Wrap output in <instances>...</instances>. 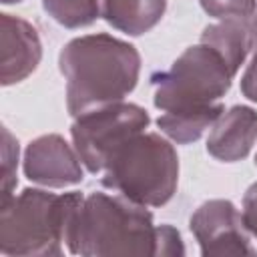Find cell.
Masks as SVG:
<instances>
[{
    "label": "cell",
    "instance_id": "cell-4",
    "mask_svg": "<svg viewBox=\"0 0 257 257\" xmlns=\"http://www.w3.org/2000/svg\"><path fill=\"white\" fill-rule=\"evenodd\" d=\"M179 183L175 147L157 133H139L126 141L104 167L102 185L145 205L161 207L171 201Z\"/></svg>",
    "mask_w": 257,
    "mask_h": 257
},
{
    "label": "cell",
    "instance_id": "cell-15",
    "mask_svg": "<svg viewBox=\"0 0 257 257\" xmlns=\"http://www.w3.org/2000/svg\"><path fill=\"white\" fill-rule=\"evenodd\" d=\"M16 167H18V141L10 135V131L2 128V201L12 197V189L16 187Z\"/></svg>",
    "mask_w": 257,
    "mask_h": 257
},
{
    "label": "cell",
    "instance_id": "cell-12",
    "mask_svg": "<svg viewBox=\"0 0 257 257\" xmlns=\"http://www.w3.org/2000/svg\"><path fill=\"white\" fill-rule=\"evenodd\" d=\"M201 42L215 48L237 74L253 48V32L245 18H225L217 24H209L201 34Z\"/></svg>",
    "mask_w": 257,
    "mask_h": 257
},
{
    "label": "cell",
    "instance_id": "cell-14",
    "mask_svg": "<svg viewBox=\"0 0 257 257\" xmlns=\"http://www.w3.org/2000/svg\"><path fill=\"white\" fill-rule=\"evenodd\" d=\"M44 12L64 28L90 26L98 18V0H42Z\"/></svg>",
    "mask_w": 257,
    "mask_h": 257
},
{
    "label": "cell",
    "instance_id": "cell-11",
    "mask_svg": "<svg viewBox=\"0 0 257 257\" xmlns=\"http://www.w3.org/2000/svg\"><path fill=\"white\" fill-rule=\"evenodd\" d=\"M167 10V0H102V18L128 36L155 28Z\"/></svg>",
    "mask_w": 257,
    "mask_h": 257
},
{
    "label": "cell",
    "instance_id": "cell-16",
    "mask_svg": "<svg viewBox=\"0 0 257 257\" xmlns=\"http://www.w3.org/2000/svg\"><path fill=\"white\" fill-rule=\"evenodd\" d=\"M203 10L213 18H247L253 16L257 0H199Z\"/></svg>",
    "mask_w": 257,
    "mask_h": 257
},
{
    "label": "cell",
    "instance_id": "cell-18",
    "mask_svg": "<svg viewBox=\"0 0 257 257\" xmlns=\"http://www.w3.org/2000/svg\"><path fill=\"white\" fill-rule=\"evenodd\" d=\"M245 229L257 239V181L245 191L243 195V209H241Z\"/></svg>",
    "mask_w": 257,
    "mask_h": 257
},
{
    "label": "cell",
    "instance_id": "cell-1",
    "mask_svg": "<svg viewBox=\"0 0 257 257\" xmlns=\"http://www.w3.org/2000/svg\"><path fill=\"white\" fill-rule=\"evenodd\" d=\"M58 68L66 78V108L78 116L120 102L133 92L141 54L133 44L110 34H86L62 46Z\"/></svg>",
    "mask_w": 257,
    "mask_h": 257
},
{
    "label": "cell",
    "instance_id": "cell-3",
    "mask_svg": "<svg viewBox=\"0 0 257 257\" xmlns=\"http://www.w3.org/2000/svg\"><path fill=\"white\" fill-rule=\"evenodd\" d=\"M84 197L24 189L0 203V253L6 257L62 255L68 225Z\"/></svg>",
    "mask_w": 257,
    "mask_h": 257
},
{
    "label": "cell",
    "instance_id": "cell-19",
    "mask_svg": "<svg viewBox=\"0 0 257 257\" xmlns=\"http://www.w3.org/2000/svg\"><path fill=\"white\" fill-rule=\"evenodd\" d=\"M241 92L249 100L257 102V46H255V54H253L247 70L241 76Z\"/></svg>",
    "mask_w": 257,
    "mask_h": 257
},
{
    "label": "cell",
    "instance_id": "cell-7",
    "mask_svg": "<svg viewBox=\"0 0 257 257\" xmlns=\"http://www.w3.org/2000/svg\"><path fill=\"white\" fill-rule=\"evenodd\" d=\"M201 255H257L251 245L243 217L227 199H211L195 209L189 219Z\"/></svg>",
    "mask_w": 257,
    "mask_h": 257
},
{
    "label": "cell",
    "instance_id": "cell-17",
    "mask_svg": "<svg viewBox=\"0 0 257 257\" xmlns=\"http://www.w3.org/2000/svg\"><path fill=\"white\" fill-rule=\"evenodd\" d=\"M185 245L179 235V231L171 225H159V235H157V255H183Z\"/></svg>",
    "mask_w": 257,
    "mask_h": 257
},
{
    "label": "cell",
    "instance_id": "cell-20",
    "mask_svg": "<svg viewBox=\"0 0 257 257\" xmlns=\"http://www.w3.org/2000/svg\"><path fill=\"white\" fill-rule=\"evenodd\" d=\"M251 32H253V46H257V16H255V20L251 24Z\"/></svg>",
    "mask_w": 257,
    "mask_h": 257
},
{
    "label": "cell",
    "instance_id": "cell-2",
    "mask_svg": "<svg viewBox=\"0 0 257 257\" xmlns=\"http://www.w3.org/2000/svg\"><path fill=\"white\" fill-rule=\"evenodd\" d=\"M153 213L122 195L90 193L76 209L66 247L72 255H157Z\"/></svg>",
    "mask_w": 257,
    "mask_h": 257
},
{
    "label": "cell",
    "instance_id": "cell-21",
    "mask_svg": "<svg viewBox=\"0 0 257 257\" xmlns=\"http://www.w3.org/2000/svg\"><path fill=\"white\" fill-rule=\"evenodd\" d=\"M4 4H14V2H22V0H2Z\"/></svg>",
    "mask_w": 257,
    "mask_h": 257
},
{
    "label": "cell",
    "instance_id": "cell-9",
    "mask_svg": "<svg viewBox=\"0 0 257 257\" xmlns=\"http://www.w3.org/2000/svg\"><path fill=\"white\" fill-rule=\"evenodd\" d=\"M0 40H2V70L4 86L16 84L32 74L42 56V44L36 28L20 16L0 14Z\"/></svg>",
    "mask_w": 257,
    "mask_h": 257
},
{
    "label": "cell",
    "instance_id": "cell-5",
    "mask_svg": "<svg viewBox=\"0 0 257 257\" xmlns=\"http://www.w3.org/2000/svg\"><path fill=\"white\" fill-rule=\"evenodd\" d=\"M235 72L225 58L205 42L189 46L169 70L153 76L155 106L165 112L207 108L231 88Z\"/></svg>",
    "mask_w": 257,
    "mask_h": 257
},
{
    "label": "cell",
    "instance_id": "cell-10",
    "mask_svg": "<svg viewBox=\"0 0 257 257\" xmlns=\"http://www.w3.org/2000/svg\"><path fill=\"white\" fill-rule=\"evenodd\" d=\"M257 141V112L251 106L235 104L221 112L207 139V153L223 163L245 159Z\"/></svg>",
    "mask_w": 257,
    "mask_h": 257
},
{
    "label": "cell",
    "instance_id": "cell-22",
    "mask_svg": "<svg viewBox=\"0 0 257 257\" xmlns=\"http://www.w3.org/2000/svg\"><path fill=\"white\" fill-rule=\"evenodd\" d=\"M255 165H257V157H255Z\"/></svg>",
    "mask_w": 257,
    "mask_h": 257
},
{
    "label": "cell",
    "instance_id": "cell-13",
    "mask_svg": "<svg viewBox=\"0 0 257 257\" xmlns=\"http://www.w3.org/2000/svg\"><path fill=\"white\" fill-rule=\"evenodd\" d=\"M223 110H225V106L221 102H217L207 108L165 112L157 118V126L171 141H175L179 145H189V143H195L205 133V128L213 126V122L221 116Z\"/></svg>",
    "mask_w": 257,
    "mask_h": 257
},
{
    "label": "cell",
    "instance_id": "cell-6",
    "mask_svg": "<svg viewBox=\"0 0 257 257\" xmlns=\"http://www.w3.org/2000/svg\"><path fill=\"white\" fill-rule=\"evenodd\" d=\"M151 122L149 112L133 102H112L78 114L70 126L74 149L90 173H100L110 157Z\"/></svg>",
    "mask_w": 257,
    "mask_h": 257
},
{
    "label": "cell",
    "instance_id": "cell-8",
    "mask_svg": "<svg viewBox=\"0 0 257 257\" xmlns=\"http://www.w3.org/2000/svg\"><path fill=\"white\" fill-rule=\"evenodd\" d=\"M80 157L60 135H42L24 151V177L42 187H68L82 181Z\"/></svg>",
    "mask_w": 257,
    "mask_h": 257
}]
</instances>
